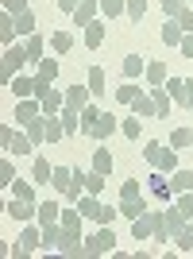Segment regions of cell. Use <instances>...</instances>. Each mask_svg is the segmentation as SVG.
Masks as SVG:
<instances>
[{
    "mask_svg": "<svg viewBox=\"0 0 193 259\" xmlns=\"http://www.w3.org/2000/svg\"><path fill=\"white\" fill-rule=\"evenodd\" d=\"M74 205L81 209V217H89V221H96V225H112V221L120 217V209L105 205V201H101V194H81Z\"/></svg>",
    "mask_w": 193,
    "mask_h": 259,
    "instance_id": "1",
    "label": "cell"
},
{
    "mask_svg": "<svg viewBox=\"0 0 193 259\" xmlns=\"http://www.w3.org/2000/svg\"><path fill=\"white\" fill-rule=\"evenodd\" d=\"M31 62V54H27V47H4V54H0V85H12V77L20 74L23 66Z\"/></svg>",
    "mask_w": 193,
    "mask_h": 259,
    "instance_id": "2",
    "label": "cell"
},
{
    "mask_svg": "<svg viewBox=\"0 0 193 259\" xmlns=\"http://www.w3.org/2000/svg\"><path fill=\"white\" fill-rule=\"evenodd\" d=\"M108 251H116V232H112V225H101L93 232V236L81 244V255L77 259H93V255H108Z\"/></svg>",
    "mask_w": 193,
    "mask_h": 259,
    "instance_id": "3",
    "label": "cell"
},
{
    "mask_svg": "<svg viewBox=\"0 0 193 259\" xmlns=\"http://www.w3.org/2000/svg\"><path fill=\"white\" fill-rule=\"evenodd\" d=\"M143 159L155 166V170H166V174H174L178 170V159H174V147H162V143H147L143 147Z\"/></svg>",
    "mask_w": 193,
    "mask_h": 259,
    "instance_id": "4",
    "label": "cell"
},
{
    "mask_svg": "<svg viewBox=\"0 0 193 259\" xmlns=\"http://www.w3.org/2000/svg\"><path fill=\"white\" fill-rule=\"evenodd\" d=\"M116 128H120V124H116V116H108V112H101V116H96L93 124H85L81 132H85L89 140H108V136H112Z\"/></svg>",
    "mask_w": 193,
    "mask_h": 259,
    "instance_id": "5",
    "label": "cell"
},
{
    "mask_svg": "<svg viewBox=\"0 0 193 259\" xmlns=\"http://www.w3.org/2000/svg\"><path fill=\"white\" fill-rule=\"evenodd\" d=\"M81 228H66L62 225V240H58V255H81Z\"/></svg>",
    "mask_w": 193,
    "mask_h": 259,
    "instance_id": "6",
    "label": "cell"
},
{
    "mask_svg": "<svg viewBox=\"0 0 193 259\" xmlns=\"http://www.w3.org/2000/svg\"><path fill=\"white\" fill-rule=\"evenodd\" d=\"M162 221V213H143V217H135V221H131V236L135 240H147V236H155V225H159Z\"/></svg>",
    "mask_w": 193,
    "mask_h": 259,
    "instance_id": "7",
    "label": "cell"
},
{
    "mask_svg": "<svg viewBox=\"0 0 193 259\" xmlns=\"http://www.w3.org/2000/svg\"><path fill=\"white\" fill-rule=\"evenodd\" d=\"M4 213H8L12 221H31V217H39V205H35V201H23V197H12L8 205H4Z\"/></svg>",
    "mask_w": 193,
    "mask_h": 259,
    "instance_id": "8",
    "label": "cell"
},
{
    "mask_svg": "<svg viewBox=\"0 0 193 259\" xmlns=\"http://www.w3.org/2000/svg\"><path fill=\"white\" fill-rule=\"evenodd\" d=\"M35 116H43V105H39V97H23L20 105H16V124H31Z\"/></svg>",
    "mask_w": 193,
    "mask_h": 259,
    "instance_id": "9",
    "label": "cell"
},
{
    "mask_svg": "<svg viewBox=\"0 0 193 259\" xmlns=\"http://www.w3.org/2000/svg\"><path fill=\"white\" fill-rule=\"evenodd\" d=\"M96 16H101V0H81L74 8V27H89Z\"/></svg>",
    "mask_w": 193,
    "mask_h": 259,
    "instance_id": "10",
    "label": "cell"
},
{
    "mask_svg": "<svg viewBox=\"0 0 193 259\" xmlns=\"http://www.w3.org/2000/svg\"><path fill=\"white\" fill-rule=\"evenodd\" d=\"M131 108H135V116H143V120H159V105H155V97H151V89L131 101Z\"/></svg>",
    "mask_w": 193,
    "mask_h": 259,
    "instance_id": "11",
    "label": "cell"
},
{
    "mask_svg": "<svg viewBox=\"0 0 193 259\" xmlns=\"http://www.w3.org/2000/svg\"><path fill=\"white\" fill-rule=\"evenodd\" d=\"M147 213V197H120V217H128V221H135V217Z\"/></svg>",
    "mask_w": 193,
    "mask_h": 259,
    "instance_id": "12",
    "label": "cell"
},
{
    "mask_svg": "<svg viewBox=\"0 0 193 259\" xmlns=\"http://www.w3.org/2000/svg\"><path fill=\"white\" fill-rule=\"evenodd\" d=\"M159 35H162V43H166V47H182V39H185V27H182L178 20H166Z\"/></svg>",
    "mask_w": 193,
    "mask_h": 259,
    "instance_id": "13",
    "label": "cell"
},
{
    "mask_svg": "<svg viewBox=\"0 0 193 259\" xmlns=\"http://www.w3.org/2000/svg\"><path fill=\"white\" fill-rule=\"evenodd\" d=\"M12 97H16V101H23V97H35V77H27V74H16V77H12Z\"/></svg>",
    "mask_w": 193,
    "mask_h": 259,
    "instance_id": "14",
    "label": "cell"
},
{
    "mask_svg": "<svg viewBox=\"0 0 193 259\" xmlns=\"http://www.w3.org/2000/svg\"><path fill=\"white\" fill-rule=\"evenodd\" d=\"M147 182H151V190H155V194H159L162 201H174V186L166 182V170H155V174L147 178Z\"/></svg>",
    "mask_w": 193,
    "mask_h": 259,
    "instance_id": "15",
    "label": "cell"
},
{
    "mask_svg": "<svg viewBox=\"0 0 193 259\" xmlns=\"http://www.w3.org/2000/svg\"><path fill=\"white\" fill-rule=\"evenodd\" d=\"M89 97H93V93H89V81H85V85H70V89H66V105H70V108H85Z\"/></svg>",
    "mask_w": 193,
    "mask_h": 259,
    "instance_id": "16",
    "label": "cell"
},
{
    "mask_svg": "<svg viewBox=\"0 0 193 259\" xmlns=\"http://www.w3.org/2000/svg\"><path fill=\"white\" fill-rule=\"evenodd\" d=\"M58 240H62V221L43 225V251H58Z\"/></svg>",
    "mask_w": 193,
    "mask_h": 259,
    "instance_id": "17",
    "label": "cell"
},
{
    "mask_svg": "<svg viewBox=\"0 0 193 259\" xmlns=\"http://www.w3.org/2000/svg\"><path fill=\"white\" fill-rule=\"evenodd\" d=\"M16 16H12V12H0V43L4 47H12V39H16Z\"/></svg>",
    "mask_w": 193,
    "mask_h": 259,
    "instance_id": "18",
    "label": "cell"
},
{
    "mask_svg": "<svg viewBox=\"0 0 193 259\" xmlns=\"http://www.w3.org/2000/svg\"><path fill=\"white\" fill-rule=\"evenodd\" d=\"M124 74H128L131 81L143 77V74H147V58H143V54H128V58H124Z\"/></svg>",
    "mask_w": 193,
    "mask_h": 259,
    "instance_id": "19",
    "label": "cell"
},
{
    "mask_svg": "<svg viewBox=\"0 0 193 259\" xmlns=\"http://www.w3.org/2000/svg\"><path fill=\"white\" fill-rule=\"evenodd\" d=\"M101 43H105V20H93L85 27V47H89V51H96Z\"/></svg>",
    "mask_w": 193,
    "mask_h": 259,
    "instance_id": "20",
    "label": "cell"
},
{
    "mask_svg": "<svg viewBox=\"0 0 193 259\" xmlns=\"http://www.w3.org/2000/svg\"><path fill=\"white\" fill-rule=\"evenodd\" d=\"M162 217H166V228H170V232H182V228L189 225V217H185V213H182L178 205H170V209H166Z\"/></svg>",
    "mask_w": 193,
    "mask_h": 259,
    "instance_id": "21",
    "label": "cell"
},
{
    "mask_svg": "<svg viewBox=\"0 0 193 259\" xmlns=\"http://www.w3.org/2000/svg\"><path fill=\"white\" fill-rule=\"evenodd\" d=\"M35 77L54 81V77H58V58H39V62H35Z\"/></svg>",
    "mask_w": 193,
    "mask_h": 259,
    "instance_id": "22",
    "label": "cell"
},
{
    "mask_svg": "<svg viewBox=\"0 0 193 259\" xmlns=\"http://www.w3.org/2000/svg\"><path fill=\"white\" fill-rule=\"evenodd\" d=\"M54 221H62V205L58 201H43L39 205V225H54Z\"/></svg>",
    "mask_w": 193,
    "mask_h": 259,
    "instance_id": "23",
    "label": "cell"
},
{
    "mask_svg": "<svg viewBox=\"0 0 193 259\" xmlns=\"http://www.w3.org/2000/svg\"><path fill=\"white\" fill-rule=\"evenodd\" d=\"M170 186H174V197L185 194V190H193V170H174L170 174Z\"/></svg>",
    "mask_w": 193,
    "mask_h": 259,
    "instance_id": "24",
    "label": "cell"
},
{
    "mask_svg": "<svg viewBox=\"0 0 193 259\" xmlns=\"http://www.w3.org/2000/svg\"><path fill=\"white\" fill-rule=\"evenodd\" d=\"M143 77H147L151 85H166V77H170L166 74V62H147V74Z\"/></svg>",
    "mask_w": 193,
    "mask_h": 259,
    "instance_id": "25",
    "label": "cell"
},
{
    "mask_svg": "<svg viewBox=\"0 0 193 259\" xmlns=\"http://www.w3.org/2000/svg\"><path fill=\"white\" fill-rule=\"evenodd\" d=\"M31 178H35L39 186H46V182L54 178V166H51L46 159H35V166H31Z\"/></svg>",
    "mask_w": 193,
    "mask_h": 259,
    "instance_id": "26",
    "label": "cell"
},
{
    "mask_svg": "<svg viewBox=\"0 0 193 259\" xmlns=\"http://www.w3.org/2000/svg\"><path fill=\"white\" fill-rule=\"evenodd\" d=\"M70 47H74V35L70 31H54L51 35V51L54 54H70Z\"/></svg>",
    "mask_w": 193,
    "mask_h": 259,
    "instance_id": "27",
    "label": "cell"
},
{
    "mask_svg": "<svg viewBox=\"0 0 193 259\" xmlns=\"http://www.w3.org/2000/svg\"><path fill=\"white\" fill-rule=\"evenodd\" d=\"M124 12H128V0H101V16L105 20H116Z\"/></svg>",
    "mask_w": 193,
    "mask_h": 259,
    "instance_id": "28",
    "label": "cell"
},
{
    "mask_svg": "<svg viewBox=\"0 0 193 259\" xmlns=\"http://www.w3.org/2000/svg\"><path fill=\"white\" fill-rule=\"evenodd\" d=\"M174 244H178V251H182V255H189V251H193V221L182 228V232H174Z\"/></svg>",
    "mask_w": 193,
    "mask_h": 259,
    "instance_id": "29",
    "label": "cell"
},
{
    "mask_svg": "<svg viewBox=\"0 0 193 259\" xmlns=\"http://www.w3.org/2000/svg\"><path fill=\"white\" fill-rule=\"evenodd\" d=\"M31 147H35V143H31V136H27V132H23V136L16 132V136H12V143H8L12 155H31Z\"/></svg>",
    "mask_w": 193,
    "mask_h": 259,
    "instance_id": "30",
    "label": "cell"
},
{
    "mask_svg": "<svg viewBox=\"0 0 193 259\" xmlns=\"http://www.w3.org/2000/svg\"><path fill=\"white\" fill-rule=\"evenodd\" d=\"M27 136H31L35 147H39V143H46V120H43V116H35L31 124H27Z\"/></svg>",
    "mask_w": 193,
    "mask_h": 259,
    "instance_id": "31",
    "label": "cell"
},
{
    "mask_svg": "<svg viewBox=\"0 0 193 259\" xmlns=\"http://www.w3.org/2000/svg\"><path fill=\"white\" fill-rule=\"evenodd\" d=\"M89 93H93V97H105V70H101V66L89 70Z\"/></svg>",
    "mask_w": 193,
    "mask_h": 259,
    "instance_id": "32",
    "label": "cell"
},
{
    "mask_svg": "<svg viewBox=\"0 0 193 259\" xmlns=\"http://www.w3.org/2000/svg\"><path fill=\"white\" fill-rule=\"evenodd\" d=\"M170 147L178 151V147H193V128H174L170 132Z\"/></svg>",
    "mask_w": 193,
    "mask_h": 259,
    "instance_id": "33",
    "label": "cell"
},
{
    "mask_svg": "<svg viewBox=\"0 0 193 259\" xmlns=\"http://www.w3.org/2000/svg\"><path fill=\"white\" fill-rule=\"evenodd\" d=\"M139 93H143V89H135V81L128 77V81H124V85L116 89V101H120V105H131V101L139 97Z\"/></svg>",
    "mask_w": 193,
    "mask_h": 259,
    "instance_id": "34",
    "label": "cell"
},
{
    "mask_svg": "<svg viewBox=\"0 0 193 259\" xmlns=\"http://www.w3.org/2000/svg\"><path fill=\"white\" fill-rule=\"evenodd\" d=\"M105 178H108V174L89 170V174H85V194H105Z\"/></svg>",
    "mask_w": 193,
    "mask_h": 259,
    "instance_id": "35",
    "label": "cell"
},
{
    "mask_svg": "<svg viewBox=\"0 0 193 259\" xmlns=\"http://www.w3.org/2000/svg\"><path fill=\"white\" fill-rule=\"evenodd\" d=\"M16 31H20L23 39L35 35V16H31V12H20V16H16Z\"/></svg>",
    "mask_w": 193,
    "mask_h": 259,
    "instance_id": "36",
    "label": "cell"
},
{
    "mask_svg": "<svg viewBox=\"0 0 193 259\" xmlns=\"http://www.w3.org/2000/svg\"><path fill=\"white\" fill-rule=\"evenodd\" d=\"M8 190H12V197H23V201H35V186H31V182H20V178H16V182H12Z\"/></svg>",
    "mask_w": 193,
    "mask_h": 259,
    "instance_id": "37",
    "label": "cell"
},
{
    "mask_svg": "<svg viewBox=\"0 0 193 259\" xmlns=\"http://www.w3.org/2000/svg\"><path fill=\"white\" fill-rule=\"evenodd\" d=\"M93 170H101V174H112V155L101 147V151H93Z\"/></svg>",
    "mask_w": 193,
    "mask_h": 259,
    "instance_id": "38",
    "label": "cell"
},
{
    "mask_svg": "<svg viewBox=\"0 0 193 259\" xmlns=\"http://www.w3.org/2000/svg\"><path fill=\"white\" fill-rule=\"evenodd\" d=\"M27 54H31V62H39V58H43V35H27Z\"/></svg>",
    "mask_w": 193,
    "mask_h": 259,
    "instance_id": "39",
    "label": "cell"
},
{
    "mask_svg": "<svg viewBox=\"0 0 193 259\" xmlns=\"http://www.w3.org/2000/svg\"><path fill=\"white\" fill-rule=\"evenodd\" d=\"M120 132L128 136V140H139V132H143V120H135V116H128L124 124H120Z\"/></svg>",
    "mask_w": 193,
    "mask_h": 259,
    "instance_id": "40",
    "label": "cell"
},
{
    "mask_svg": "<svg viewBox=\"0 0 193 259\" xmlns=\"http://www.w3.org/2000/svg\"><path fill=\"white\" fill-rule=\"evenodd\" d=\"M174 205H178V209H182V213H185V217H189V221H193V190H185V194H178V197H174Z\"/></svg>",
    "mask_w": 193,
    "mask_h": 259,
    "instance_id": "41",
    "label": "cell"
},
{
    "mask_svg": "<svg viewBox=\"0 0 193 259\" xmlns=\"http://www.w3.org/2000/svg\"><path fill=\"white\" fill-rule=\"evenodd\" d=\"M16 182V166H12V159H0V186H12Z\"/></svg>",
    "mask_w": 193,
    "mask_h": 259,
    "instance_id": "42",
    "label": "cell"
},
{
    "mask_svg": "<svg viewBox=\"0 0 193 259\" xmlns=\"http://www.w3.org/2000/svg\"><path fill=\"white\" fill-rule=\"evenodd\" d=\"M62 225L66 228H81V209H77V205L74 209H62Z\"/></svg>",
    "mask_w": 193,
    "mask_h": 259,
    "instance_id": "43",
    "label": "cell"
},
{
    "mask_svg": "<svg viewBox=\"0 0 193 259\" xmlns=\"http://www.w3.org/2000/svg\"><path fill=\"white\" fill-rule=\"evenodd\" d=\"M182 8H185V0H162V16H166V20H178Z\"/></svg>",
    "mask_w": 193,
    "mask_h": 259,
    "instance_id": "44",
    "label": "cell"
},
{
    "mask_svg": "<svg viewBox=\"0 0 193 259\" xmlns=\"http://www.w3.org/2000/svg\"><path fill=\"white\" fill-rule=\"evenodd\" d=\"M182 85H185V77H166V93H170L174 101L182 97Z\"/></svg>",
    "mask_w": 193,
    "mask_h": 259,
    "instance_id": "45",
    "label": "cell"
},
{
    "mask_svg": "<svg viewBox=\"0 0 193 259\" xmlns=\"http://www.w3.org/2000/svg\"><path fill=\"white\" fill-rule=\"evenodd\" d=\"M178 105L193 108V77H185V85H182V97H178Z\"/></svg>",
    "mask_w": 193,
    "mask_h": 259,
    "instance_id": "46",
    "label": "cell"
},
{
    "mask_svg": "<svg viewBox=\"0 0 193 259\" xmlns=\"http://www.w3.org/2000/svg\"><path fill=\"white\" fill-rule=\"evenodd\" d=\"M143 12H147V0H128V16L131 20H139Z\"/></svg>",
    "mask_w": 193,
    "mask_h": 259,
    "instance_id": "47",
    "label": "cell"
},
{
    "mask_svg": "<svg viewBox=\"0 0 193 259\" xmlns=\"http://www.w3.org/2000/svg\"><path fill=\"white\" fill-rule=\"evenodd\" d=\"M120 197H139V182H135V178H128V182L120 186Z\"/></svg>",
    "mask_w": 193,
    "mask_h": 259,
    "instance_id": "48",
    "label": "cell"
},
{
    "mask_svg": "<svg viewBox=\"0 0 193 259\" xmlns=\"http://www.w3.org/2000/svg\"><path fill=\"white\" fill-rule=\"evenodd\" d=\"M178 23H182L185 31H193V8H189V4H185V8L178 12Z\"/></svg>",
    "mask_w": 193,
    "mask_h": 259,
    "instance_id": "49",
    "label": "cell"
},
{
    "mask_svg": "<svg viewBox=\"0 0 193 259\" xmlns=\"http://www.w3.org/2000/svg\"><path fill=\"white\" fill-rule=\"evenodd\" d=\"M4 12L20 16V12H27V0H4Z\"/></svg>",
    "mask_w": 193,
    "mask_h": 259,
    "instance_id": "50",
    "label": "cell"
},
{
    "mask_svg": "<svg viewBox=\"0 0 193 259\" xmlns=\"http://www.w3.org/2000/svg\"><path fill=\"white\" fill-rule=\"evenodd\" d=\"M12 136H16V132H12V124H0V147H4V151H8Z\"/></svg>",
    "mask_w": 193,
    "mask_h": 259,
    "instance_id": "51",
    "label": "cell"
},
{
    "mask_svg": "<svg viewBox=\"0 0 193 259\" xmlns=\"http://www.w3.org/2000/svg\"><path fill=\"white\" fill-rule=\"evenodd\" d=\"M178 51H182L185 58H193V31H185V39H182V47H178Z\"/></svg>",
    "mask_w": 193,
    "mask_h": 259,
    "instance_id": "52",
    "label": "cell"
},
{
    "mask_svg": "<svg viewBox=\"0 0 193 259\" xmlns=\"http://www.w3.org/2000/svg\"><path fill=\"white\" fill-rule=\"evenodd\" d=\"M54 4H58V8H62V12H70V16H74V8H77V4H81V0H54Z\"/></svg>",
    "mask_w": 193,
    "mask_h": 259,
    "instance_id": "53",
    "label": "cell"
},
{
    "mask_svg": "<svg viewBox=\"0 0 193 259\" xmlns=\"http://www.w3.org/2000/svg\"><path fill=\"white\" fill-rule=\"evenodd\" d=\"M189 8H193V0H189Z\"/></svg>",
    "mask_w": 193,
    "mask_h": 259,
    "instance_id": "54",
    "label": "cell"
},
{
    "mask_svg": "<svg viewBox=\"0 0 193 259\" xmlns=\"http://www.w3.org/2000/svg\"><path fill=\"white\" fill-rule=\"evenodd\" d=\"M185 4H189V0H185Z\"/></svg>",
    "mask_w": 193,
    "mask_h": 259,
    "instance_id": "55",
    "label": "cell"
}]
</instances>
